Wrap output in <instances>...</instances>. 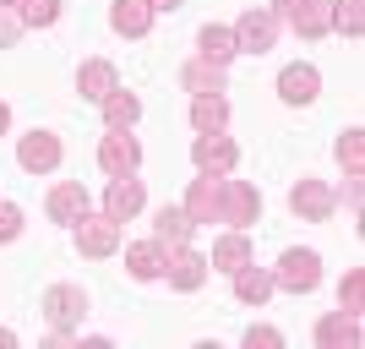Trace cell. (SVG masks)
I'll list each match as a JSON object with an SVG mask.
<instances>
[{
    "instance_id": "6da1fadb",
    "label": "cell",
    "mask_w": 365,
    "mask_h": 349,
    "mask_svg": "<svg viewBox=\"0 0 365 349\" xmlns=\"http://www.w3.org/2000/svg\"><path fill=\"white\" fill-rule=\"evenodd\" d=\"M262 218V191L251 181H229V175H218V224H257Z\"/></svg>"
},
{
    "instance_id": "7a4b0ae2",
    "label": "cell",
    "mask_w": 365,
    "mask_h": 349,
    "mask_svg": "<svg viewBox=\"0 0 365 349\" xmlns=\"http://www.w3.org/2000/svg\"><path fill=\"white\" fill-rule=\"evenodd\" d=\"M44 317H49V328H55V344H66V338H71V328L88 317V295H82L76 284L44 289Z\"/></svg>"
},
{
    "instance_id": "3957f363",
    "label": "cell",
    "mask_w": 365,
    "mask_h": 349,
    "mask_svg": "<svg viewBox=\"0 0 365 349\" xmlns=\"http://www.w3.org/2000/svg\"><path fill=\"white\" fill-rule=\"evenodd\" d=\"M273 16L289 22L300 39H322L333 28V0H273Z\"/></svg>"
},
{
    "instance_id": "277c9868",
    "label": "cell",
    "mask_w": 365,
    "mask_h": 349,
    "mask_svg": "<svg viewBox=\"0 0 365 349\" xmlns=\"http://www.w3.org/2000/svg\"><path fill=\"white\" fill-rule=\"evenodd\" d=\"M76 251H82V257H115V251H120V218L82 213V218H76Z\"/></svg>"
},
{
    "instance_id": "5b68a950",
    "label": "cell",
    "mask_w": 365,
    "mask_h": 349,
    "mask_svg": "<svg viewBox=\"0 0 365 349\" xmlns=\"http://www.w3.org/2000/svg\"><path fill=\"white\" fill-rule=\"evenodd\" d=\"M273 44H278V16H273V6H251V11L235 22V49H245V55H267Z\"/></svg>"
},
{
    "instance_id": "8992f818",
    "label": "cell",
    "mask_w": 365,
    "mask_h": 349,
    "mask_svg": "<svg viewBox=\"0 0 365 349\" xmlns=\"http://www.w3.org/2000/svg\"><path fill=\"white\" fill-rule=\"evenodd\" d=\"M317 284H322V257H317V251H284V257H278L273 289H289V295H311Z\"/></svg>"
},
{
    "instance_id": "52a82bcc",
    "label": "cell",
    "mask_w": 365,
    "mask_h": 349,
    "mask_svg": "<svg viewBox=\"0 0 365 349\" xmlns=\"http://www.w3.org/2000/svg\"><path fill=\"white\" fill-rule=\"evenodd\" d=\"M98 164L109 169V175H131V169L142 164V142L131 137V126H109L104 142H98Z\"/></svg>"
},
{
    "instance_id": "ba28073f",
    "label": "cell",
    "mask_w": 365,
    "mask_h": 349,
    "mask_svg": "<svg viewBox=\"0 0 365 349\" xmlns=\"http://www.w3.org/2000/svg\"><path fill=\"white\" fill-rule=\"evenodd\" d=\"M191 158H197L202 175H229V169L240 164V148H235L224 131H202L197 148H191Z\"/></svg>"
},
{
    "instance_id": "9c48e42d",
    "label": "cell",
    "mask_w": 365,
    "mask_h": 349,
    "mask_svg": "<svg viewBox=\"0 0 365 349\" xmlns=\"http://www.w3.org/2000/svg\"><path fill=\"white\" fill-rule=\"evenodd\" d=\"M16 164L28 169V175H49V169L61 164V137L55 131H28V137L16 142Z\"/></svg>"
},
{
    "instance_id": "30bf717a",
    "label": "cell",
    "mask_w": 365,
    "mask_h": 349,
    "mask_svg": "<svg viewBox=\"0 0 365 349\" xmlns=\"http://www.w3.org/2000/svg\"><path fill=\"white\" fill-rule=\"evenodd\" d=\"M317 93H322V71H317V66L294 61V66L278 71V98H284V104H311Z\"/></svg>"
},
{
    "instance_id": "8fae6325",
    "label": "cell",
    "mask_w": 365,
    "mask_h": 349,
    "mask_svg": "<svg viewBox=\"0 0 365 349\" xmlns=\"http://www.w3.org/2000/svg\"><path fill=\"white\" fill-rule=\"evenodd\" d=\"M164 273H169V284H175V289H202V278H207V257L191 251V246H169Z\"/></svg>"
},
{
    "instance_id": "7c38bea8",
    "label": "cell",
    "mask_w": 365,
    "mask_h": 349,
    "mask_svg": "<svg viewBox=\"0 0 365 349\" xmlns=\"http://www.w3.org/2000/svg\"><path fill=\"white\" fill-rule=\"evenodd\" d=\"M333 186H322V181H300V186H294V191H289V208L294 213H300V218H305V224H322V218H333Z\"/></svg>"
},
{
    "instance_id": "4fadbf2b",
    "label": "cell",
    "mask_w": 365,
    "mask_h": 349,
    "mask_svg": "<svg viewBox=\"0 0 365 349\" xmlns=\"http://www.w3.org/2000/svg\"><path fill=\"white\" fill-rule=\"evenodd\" d=\"M142 202H148V191H142L137 175H115L109 191H104V213H109V218H120V224H125V218H137Z\"/></svg>"
},
{
    "instance_id": "5bb4252c",
    "label": "cell",
    "mask_w": 365,
    "mask_h": 349,
    "mask_svg": "<svg viewBox=\"0 0 365 349\" xmlns=\"http://www.w3.org/2000/svg\"><path fill=\"white\" fill-rule=\"evenodd\" d=\"M115 88H120V76H115V66H109V61H82V71H76V93H82V98L104 104Z\"/></svg>"
},
{
    "instance_id": "9a60e30c",
    "label": "cell",
    "mask_w": 365,
    "mask_h": 349,
    "mask_svg": "<svg viewBox=\"0 0 365 349\" xmlns=\"http://www.w3.org/2000/svg\"><path fill=\"white\" fill-rule=\"evenodd\" d=\"M235 55H240V49H235V28H218V22H207V28L197 33V61L229 66Z\"/></svg>"
},
{
    "instance_id": "2e32d148",
    "label": "cell",
    "mask_w": 365,
    "mask_h": 349,
    "mask_svg": "<svg viewBox=\"0 0 365 349\" xmlns=\"http://www.w3.org/2000/svg\"><path fill=\"white\" fill-rule=\"evenodd\" d=\"M153 6L148 0H115V6H109V22H115V33H125V39H142V33L153 28Z\"/></svg>"
},
{
    "instance_id": "e0dca14e",
    "label": "cell",
    "mask_w": 365,
    "mask_h": 349,
    "mask_svg": "<svg viewBox=\"0 0 365 349\" xmlns=\"http://www.w3.org/2000/svg\"><path fill=\"white\" fill-rule=\"evenodd\" d=\"M185 213H191V224H218V175L191 181V191H185Z\"/></svg>"
},
{
    "instance_id": "ac0fdd59",
    "label": "cell",
    "mask_w": 365,
    "mask_h": 349,
    "mask_svg": "<svg viewBox=\"0 0 365 349\" xmlns=\"http://www.w3.org/2000/svg\"><path fill=\"white\" fill-rule=\"evenodd\" d=\"M44 208H49V218H55V224H76V218L88 213V191H82L76 181H61L55 191H49Z\"/></svg>"
},
{
    "instance_id": "d6986e66",
    "label": "cell",
    "mask_w": 365,
    "mask_h": 349,
    "mask_svg": "<svg viewBox=\"0 0 365 349\" xmlns=\"http://www.w3.org/2000/svg\"><path fill=\"white\" fill-rule=\"evenodd\" d=\"M191 213L185 208H158V218H153V241L158 246H191Z\"/></svg>"
},
{
    "instance_id": "ffe728a7",
    "label": "cell",
    "mask_w": 365,
    "mask_h": 349,
    "mask_svg": "<svg viewBox=\"0 0 365 349\" xmlns=\"http://www.w3.org/2000/svg\"><path fill=\"white\" fill-rule=\"evenodd\" d=\"M245 262H251V241H245V229H235V235H224V241L213 246L207 268H218V273H240Z\"/></svg>"
},
{
    "instance_id": "44dd1931",
    "label": "cell",
    "mask_w": 365,
    "mask_h": 349,
    "mask_svg": "<svg viewBox=\"0 0 365 349\" xmlns=\"http://www.w3.org/2000/svg\"><path fill=\"white\" fill-rule=\"evenodd\" d=\"M125 268H131V278H158L164 273V246L158 241H137V246H125Z\"/></svg>"
},
{
    "instance_id": "7402d4cb",
    "label": "cell",
    "mask_w": 365,
    "mask_h": 349,
    "mask_svg": "<svg viewBox=\"0 0 365 349\" xmlns=\"http://www.w3.org/2000/svg\"><path fill=\"white\" fill-rule=\"evenodd\" d=\"M267 295H273V273H267V268H251V262H245L240 273H235V300H240V305H262Z\"/></svg>"
},
{
    "instance_id": "603a6c76",
    "label": "cell",
    "mask_w": 365,
    "mask_h": 349,
    "mask_svg": "<svg viewBox=\"0 0 365 349\" xmlns=\"http://www.w3.org/2000/svg\"><path fill=\"white\" fill-rule=\"evenodd\" d=\"M317 344H327V349H333V344H360V317H349V311H333V317H322L317 322Z\"/></svg>"
},
{
    "instance_id": "cb8c5ba5",
    "label": "cell",
    "mask_w": 365,
    "mask_h": 349,
    "mask_svg": "<svg viewBox=\"0 0 365 349\" xmlns=\"http://www.w3.org/2000/svg\"><path fill=\"white\" fill-rule=\"evenodd\" d=\"M191 126H197V131H224V126H229V98H224V93L191 98Z\"/></svg>"
},
{
    "instance_id": "d4e9b609",
    "label": "cell",
    "mask_w": 365,
    "mask_h": 349,
    "mask_svg": "<svg viewBox=\"0 0 365 349\" xmlns=\"http://www.w3.org/2000/svg\"><path fill=\"white\" fill-rule=\"evenodd\" d=\"M185 93H197V98H207V93H224V66H207V61H191L180 71Z\"/></svg>"
},
{
    "instance_id": "484cf974",
    "label": "cell",
    "mask_w": 365,
    "mask_h": 349,
    "mask_svg": "<svg viewBox=\"0 0 365 349\" xmlns=\"http://www.w3.org/2000/svg\"><path fill=\"white\" fill-rule=\"evenodd\" d=\"M137 115H142V98H137V93H120V88H115L104 98V121L109 126H137Z\"/></svg>"
},
{
    "instance_id": "4316f807",
    "label": "cell",
    "mask_w": 365,
    "mask_h": 349,
    "mask_svg": "<svg viewBox=\"0 0 365 349\" xmlns=\"http://www.w3.org/2000/svg\"><path fill=\"white\" fill-rule=\"evenodd\" d=\"M338 164L349 169V181L365 175V131H344V137H338Z\"/></svg>"
},
{
    "instance_id": "83f0119b",
    "label": "cell",
    "mask_w": 365,
    "mask_h": 349,
    "mask_svg": "<svg viewBox=\"0 0 365 349\" xmlns=\"http://www.w3.org/2000/svg\"><path fill=\"white\" fill-rule=\"evenodd\" d=\"M333 28L349 33V39H360L365 33V0H333Z\"/></svg>"
},
{
    "instance_id": "f1b7e54d",
    "label": "cell",
    "mask_w": 365,
    "mask_h": 349,
    "mask_svg": "<svg viewBox=\"0 0 365 349\" xmlns=\"http://www.w3.org/2000/svg\"><path fill=\"white\" fill-rule=\"evenodd\" d=\"M338 311H349V317H360V311H365V273H360V268H349V273H344V289H338Z\"/></svg>"
},
{
    "instance_id": "f546056e",
    "label": "cell",
    "mask_w": 365,
    "mask_h": 349,
    "mask_svg": "<svg viewBox=\"0 0 365 349\" xmlns=\"http://www.w3.org/2000/svg\"><path fill=\"white\" fill-rule=\"evenodd\" d=\"M16 11H22L28 28H55V22H61V0H22Z\"/></svg>"
},
{
    "instance_id": "4dcf8cb0",
    "label": "cell",
    "mask_w": 365,
    "mask_h": 349,
    "mask_svg": "<svg viewBox=\"0 0 365 349\" xmlns=\"http://www.w3.org/2000/svg\"><path fill=\"white\" fill-rule=\"evenodd\" d=\"M22 28H28V22H22V11L0 0V49H16V39H22Z\"/></svg>"
},
{
    "instance_id": "1f68e13d",
    "label": "cell",
    "mask_w": 365,
    "mask_h": 349,
    "mask_svg": "<svg viewBox=\"0 0 365 349\" xmlns=\"http://www.w3.org/2000/svg\"><path fill=\"white\" fill-rule=\"evenodd\" d=\"M16 235H22V208H16V202H0V246L16 241Z\"/></svg>"
},
{
    "instance_id": "d6a6232c",
    "label": "cell",
    "mask_w": 365,
    "mask_h": 349,
    "mask_svg": "<svg viewBox=\"0 0 365 349\" xmlns=\"http://www.w3.org/2000/svg\"><path fill=\"white\" fill-rule=\"evenodd\" d=\"M245 349H284V333H278V328H251V333H245Z\"/></svg>"
},
{
    "instance_id": "836d02e7",
    "label": "cell",
    "mask_w": 365,
    "mask_h": 349,
    "mask_svg": "<svg viewBox=\"0 0 365 349\" xmlns=\"http://www.w3.org/2000/svg\"><path fill=\"white\" fill-rule=\"evenodd\" d=\"M153 11H175V6H180V0H148Z\"/></svg>"
},
{
    "instance_id": "e575fe53",
    "label": "cell",
    "mask_w": 365,
    "mask_h": 349,
    "mask_svg": "<svg viewBox=\"0 0 365 349\" xmlns=\"http://www.w3.org/2000/svg\"><path fill=\"white\" fill-rule=\"evenodd\" d=\"M6 126H11V109L0 104V137H6Z\"/></svg>"
},
{
    "instance_id": "d590c367",
    "label": "cell",
    "mask_w": 365,
    "mask_h": 349,
    "mask_svg": "<svg viewBox=\"0 0 365 349\" xmlns=\"http://www.w3.org/2000/svg\"><path fill=\"white\" fill-rule=\"evenodd\" d=\"M6 344H16V333H11V328H0V349H6Z\"/></svg>"
},
{
    "instance_id": "8d00e7d4",
    "label": "cell",
    "mask_w": 365,
    "mask_h": 349,
    "mask_svg": "<svg viewBox=\"0 0 365 349\" xmlns=\"http://www.w3.org/2000/svg\"><path fill=\"white\" fill-rule=\"evenodd\" d=\"M6 6H11V0H6Z\"/></svg>"
}]
</instances>
